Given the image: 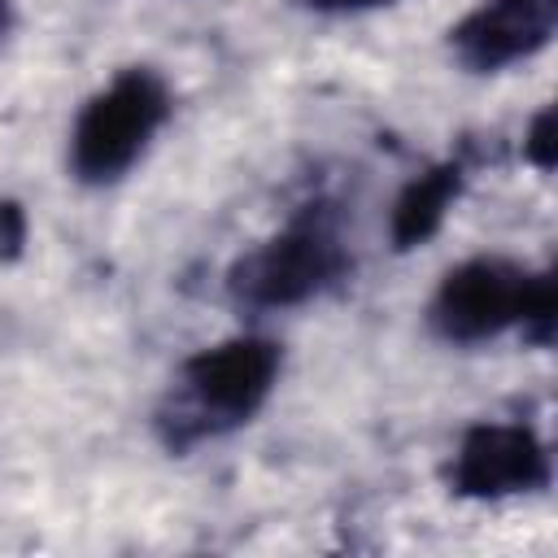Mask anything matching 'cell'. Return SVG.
<instances>
[{
    "label": "cell",
    "instance_id": "1",
    "mask_svg": "<svg viewBox=\"0 0 558 558\" xmlns=\"http://www.w3.org/2000/svg\"><path fill=\"white\" fill-rule=\"evenodd\" d=\"M283 371V349L266 336H231L209 349H196L179 366L174 405L161 414V432L170 449H187L192 440L222 436L248 423L275 392Z\"/></svg>",
    "mask_w": 558,
    "mask_h": 558
},
{
    "label": "cell",
    "instance_id": "4",
    "mask_svg": "<svg viewBox=\"0 0 558 558\" xmlns=\"http://www.w3.org/2000/svg\"><path fill=\"white\" fill-rule=\"evenodd\" d=\"M541 279L545 270H527L510 257H471L440 279L427 305V323L449 344L493 340L510 327H523Z\"/></svg>",
    "mask_w": 558,
    "mask_h": 558
},
{
    "label": "cell",
    "instance_id": "8",
    "mask_svg": "<svg viewBox=\"0 0 558 558\" xmlns=\"http://www.w3.org/2000/svg\"><path fill=\"white\" fill-rule=\"evenodd\" d=\"M523 153H527V161H532L536 170H554L558 140H554V109H549V105L532 118V126H527V135H523Z\"/></svg>",
    "mask_w": 558,
    "mask_h": 558
},
{
    "label": "cell",
    "instance_id": "10",
    "mask_svg": "<svg viewBox=\"0 0 558 558\" xmlns=\"http://www.w3.org/2000/svg\"><path fill=\"white\" fill-rule=\"evenodd\" d=\"M301 4H310L314 13H366V9L397 4V0H301Z\"/></svg>",
    "mask_w": 558,
    "mask_h": 558
},
{
    "label": "cell",
    "instance_id": "2",
    "mask_svg": "<svg viewBox=\"0 0 558 558\" xmlns=\"http://www.w3.org/2000/svg\"><path fill=\"white\" fill-rule=\"evenodd\" d=\"M170 118V87L148 65L113 74L70 126V174L87 187L118 183Z\"/></svg>",
    "mask_w": 558,
    "mask_h": 558
},
{
    "label": "cell",
    "instance_id": "5",
    "mask_svg": "<svg viewBox=\"0 0 558 558\" xmlns=\"http://www.w3.org/2000/svg\"><path fill=\"white\" fill-rule=\"evenodd\" d=\"M449 484L471 501L536 493L549 484V449L527 423H475L458 440Z\"/></svg>",
    "mask_w": 558,
    "mask_h": 558
},
{
    "label": "cell",
    "instance_id": "3",
    "mask_svg": "<svg viewBox=\"0 0 558 558\" xmlns=\"http://www.w3.org/2000/svg\"><path fill=\"white\" fill-rule=\"evenodd\" d=\"M344 270L349 253L331 214L310 205L301 218L235 262L231 292L253 310H292L323 296L331 283H340Z\"/></svg>",
    "mask_w": 558,
    "mask_h": 558
},
{
    "label": "cell",
    "instance_id": "6",
    "mask_svg": "<svg viewBox=\"0 0 558 558\" xmlns=\"http://www.w3.org/2000/svg\"><path fill=\"white\" fill-rule=\"evenodd\" d=\"M554 31L558 0H484L449 31V48L466 70L493 74L536 57Z\"/></svg>",
    "mask_w": 558,
    "mask_h": 558
},
{
    "label": "cell",
    "instance_id": "11",
    "mask_svg": "<svg viewBox=\"0 0 558 558\" xmlns=\"http://www.w3.org/2000/svg\"><path fill=\"white\" fill-rule=\"evenodd\" d=\"M0 31H4V0H0Z\"/></svg>",
    "mask_w": 558,
    "mask_h": 558
},
{
    "label": "cell",
    "instance_id": "9",
    "mask_svg": "<svg viewBox=\"0 0 558 558\" xmlns=\"http://www.w3.org/2000/svg\"><path fill=\"white\" fill-rule=\"evenodd\" d=\"M26 244V214L13 201H0V262L17 257Z\"/></svg>",
    "mask_w": 558,
    "mask_h": 558
},
{
    "label": "cell",
    "instance_id": "7",
    "mask_svg": "<svg viewBox=\"0 0 558 558\" xmlns=\"http://www.w3.org/2000/svg\"><path fill=\"white\" fill-rule=\"evenodd\" d=\"M462 183H466V174H462L458 161H436L423 174H414L397 192L392 214H388V240H392V248L397 253H410V248L427 244L445 227L453 201L462 196Z\"/></svg>",
    "mask_w": 558,
    "mask_h": 558
}]
</instances>
